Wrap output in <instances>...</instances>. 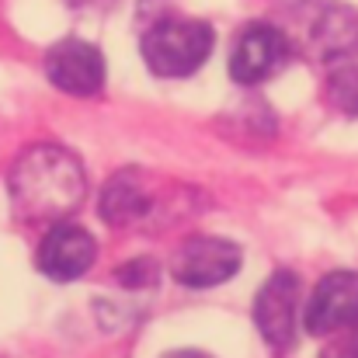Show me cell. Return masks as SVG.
<instances>
[{
    "label": "cell",
    "mask_w": 358,
    "mask_h": 358,
    "mask_svg": "<svg viewBox=\"0 0 358 358\" xmlns=\"http://www.w3.org/2000/svg\"><path fill=\"white\" fill-rule=\"evenodd\" d=\"M7 195L17 223L24 227H56L63 223L87 195V174L84 164L52 143L28 146L10 174H7Z\"/></svg>",
    "instance_id": "6da1fadb"
},
{
    "label": "cell",
    "mask_w": 358,
    "mask_h": 358,
    "mask_svg": "<svg viewBox=\"0 0 358 358\" xmlns=\"http://www.w3.org/2000/svg\"><path fill=\"white\" fill-rule=\"evenodd\" d=\"M278 28L289 35L292 56L320 66L358 49V14L341 0H285V21Z\"/></svg>",
    "instance_id": "7a4b0ae2"
},
{
    "label": "cell",
    "mask_w": 358,
    "mask_h": 358,
    "mask_svg": "<svg viewBox=\"0 0 358 358\" xmlns=\"http://www.w3.org/2000/svg\"><path fill=\"white\" fill-rule=\"evenodd\" d=\"M213 45H216L213 24L192 17H164L150 24L139 49L157 77H192L209 59Z\"/></svg>",
    "instance_id": "3957f363"
},
{
    "label": "cell",
    "mask_w": 358,
    "mask_h": 358,
    "mask_svg": "<svg viewBox=\"0 0 358 358\" xmlns=\"http://www.w3.org/2000/svg\"><path fill=\"white\" fill-rule=\"evenodd\" d=\"M299 296H303V285H299V275L292 271H275L257 299H254V324L264 338V345L275 352V355H285L292 345H296V324H299Z\"/></svg>",
    "instance_id": "277c9868"
},
{
    "label": "cell",
    "mask_w": 358,
    "mask_h": 358,
    "mask_svg": "<svg viewBox=\"0 0 358 358\" xmlns=\"http://www.w3.org/2000/svg\"><path fill=\"white\" fill-rule=\"evenodd\" d=\"M240 247L223 237H188L174 254V278L188 289H213L240 271Z\"/></svg>",
    "instance_id": "5b68a950"
},
{
    "label": "cell",
    "mask_w": 358,
    "mask_h": 358,
    "mask_svg": "<svg viewBox=\"0 0 358 358\" xmlns=\"http://www.w3.org/2000/svg\"><path fill=\"white\" fill-rule=\"evenodd\" d=\"M45 77L63 94L91 98L105 87V56L84 38H63L45 52Z\"/></svg>",
    "instance_id": "8992f818"
},
{
    "label": "cell",
    "mask_w": 358,
    "mask_h": 358,
    "mask_svg": "<svg viewBox=\"0 0 358 358\" xmlns=\"http://www.w3.org/2000/svg\"><path fill=\"white\" fill-rule=\"evenodd\" d=\"M289 56H292V42L275 21L250 24V28L240 31L237 45H234L230 77L243 87H254V84L268 80Z\"/></svg>",
    "instance_id": "52a82bcc"
},
{
    "label": "cell",
    "mask_w": 358,
    "mask_h": 358,
    "mask_svg": "<svg viewBox=\"0 0 358 358\" xmlns=\"http://www.w3.org/2000/svg\"><path fill=\"white\" fill-rule=\"evenodd\" d=\"M160 192L150 185V178L136 167L119 171L115 178H108L105 192H101V220L115 230L125 227H146L160 216Z\"/></svg>",
    "instance_id": "ba28073f"
},
{
    "label": "cell",
    "mask_w": 358,
    "mask_h": 358,
    "mask_svg": "<svg viewBox=\"0 0 358 358\" xmlns=\"http://www.w3.org/2000/svg\"><path fill=\"white\" fill-rule=\"evenodd\" d=\"M303 324L313 338H327V334H338L358 324V271L324 275L310 296Z\"/></svg>",
    "instance_id": "9c48e42d"
},
{
    "label": "cell",
    "mask_w": 358,
    "mask_h": 358,
    "mask_svg": "<svg viewBox=\"0 0 358 358\" xmlns=\"http://www.w3.org/2000/svg\"><path fill=\"white\" fill-rule=\"evenodd\" d=\"M98 261L94 237L77 223H56L38 243V271L52 282H73L87 275V268Z\"/></svg>",
    "instance_id": "30bf717a"
},
{
    "label": "cell",
    "mask_w": 358,
    "mask_h": 358,
    "mask_svg": "<svg viewBox=\"0 0 358 358\" xmlns=\"http://www.w3.org/2000/svg\"><path fill=\"white\" fill-rule=\"evenodd\" d=\"M327 101L345 115H358V49L327 66Z\"/></svg>",
    "instance_id": "8fae6325"
},
{
    "label": "cell",
    "mask_w": 358,
    "mask_h": 358,
    "mask_svg": "<svg viewBox=\"0 0 358 358\" xmlns=\"http://www.w3.org/2000/svg\"><path fill=\"white\" fill-rule=\"evenodd\" d=\"M157 261L153 257H136V261H129L125 268H119V278L122 285H129V289H146V285H157Z\"/></svg>",
    "instance_id": "7c38bea8"
},
{
    "label": "cell",
    "mask_w": 358,
    "mask_h": 358,
    "mask_svg": "<svg viewBox=\"0 0 358 358\" xmlns=\"http://www.w3.org/2000/svg\"><path fill=\"white\" fill-rule=\"evenodd\" d=\"M320 358H358V324L338 331V338L320 352Z\"/></svg>",
    "instance_id": "4fadbf2b"
},
{
    "label": "cell",
    "mask_w": 358,
    "mask_h": 358,
    "mask_svg": "<svg viewBox=\"0 0 358 358\" xmlns=\"http://www.w3.org/2000/svg\"><path fill=\"white\" fill-rule=\"evenodd\" d=\"M167 358H213V355H206V352H195V348H181V352H171Z\"/></svg>",
    "instance_id": "5bb4252c"
},
{
    "label": "cell",
    "mask_w": 358,
    "mask_h": 358,
    "mask_svg": "<svg viewBox=\"0 0 358 358\" xmlns=\"http://www.w3.org/2000/svg\"><path fill=\"white\" fill-rule=\"evenodd\" d=\"M70 7H108L112 0H66Z\"/></svg>",
    "instance_id": "9a60e30c"
}]
</instances>
